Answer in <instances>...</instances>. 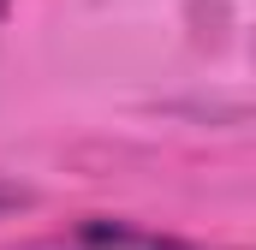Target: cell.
Masks as SVG:
<instances>
[{
	"mask_svg": "<svg viewBox=\"0 0 256 250\" xmlns=\"http://www.w3.org/2000/svg\"><path fill=\"white\" fill-rule=\"evenodd\" d=\"M18 250H220V244L155 232V226H137V220H120V214H78L60 232H42V238H30Z\"/></svg>",
	"mask_w": 256,
	"mask_h": 250,
	"instance_id": "cell-1",
	"label": "cell"
},
{
	"mask_svg": "<svg viewBox=\"0 0 256 250\" xmlns=\"http://www.w3.org/2000/svg\"><path fill=\"white\" fill-rule=\"evenodd\" d=\"M6 6H12V0H0V18H6Z\"/></svg>",
	"mask_w": 256,
	"mask_h": 250,
	"instance_id": "cell-3",
	"label": "cell"
},
{
	"mask_svg": "<svg viewBox=\"0 0 256 250\" xmlns=\"http://www.w3.org/2000/svg\"><path fill=\"white\" fill-rule=\"evenodd\" d=\"M36 196L18 185V179H0V214H18V208H30Z\"/></svg>",
	"mask_w": 256,
	"mask_h": 250,
	"instance_id": "cell-2",
	"label": "cell"
}]
</instances>
